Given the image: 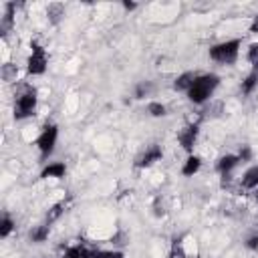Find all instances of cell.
Instances as JSON below:
<instances>
[{
    "mask_svg": "<svg viewBox=\"0 0 258 258\" xmlns=\"http://www.w3.org/2000/svg\"><path fill=\"white\" fill-rule=\"evenodd\" d=\"M258 89V71H252L242 83H240V93L242 95H252Z\"/></svg>",
    "mask_w": 258,
    "mask_h": 258,
    "instance_id": "cell-17",
    "label": "cell"
},
{
    "mask_svg": "<svg viewBox=\"0 0 258 258\" xmlns=\"http://www.w3.org/2000/svg\"><path fill=\"white\" fill-rule=\"evenodd\" d=\"M198 135H200V125H198V123H189V125H185L183 129H179V133H177V143H179V147H181L187 155L194 153Z\"/></svg>",
    "mask_w": 258,
    "mask_h": 258,
    "instance_id": "cell-8",
    "label": "cell"
},
{
    "mask_svg": "<svg viewBox=\"0 0 258 258\" xmlns=\"http://www.w3.org/2000/svg\"><path fill=\"white\" fill-rule=\"evenodd\" d=\"M14 220L8 216V214H4L2 218H0V238H8L10 234H12V230H14Z\"/></svg>",
    "mask_w": 258,
    "mask_h": 258,
    "instance_id": "cell-20",
    "label": "cell"
},
{
    "mask_svg": "<svg viewBox=\"0 0 258 258\" xmlns=\"http://www.w3.org/2000/svg\"><path fill=\"white\" fill-rule=\"evenodd\" d=\"M36 105H38L36 87L28 85V83H22L18 93H16V99H14V119L22 121V119L32 117L34 111H36Z\"/></svg>",
    "mask_w": 258,
    "mask_h": 258,
    "instance_id": "cell-2",
    "label": "cell"
},
{
    "mask_svg": "<svg viewBox=\"0 0 258 258\" xmlns=\"http://www.w3.org/2000/svg\"><path fill=\"white\" fill-rule=\"evenodd\" d=\"M169 258H202L200 244L194 234H181L171 242Z\"/></svg>",
    "mask_w": 258,
    "mask_h": 258,
    "instance_id": "cell-4",
    "label": "cell"
},
{
    "mask_svg": "<svg viewBox=\"0 0 258 258\" xmlns=\"http://www.w3.org/2000/svg\"><path fill=\"white\" fill-rule=\"evenodd\" d=\"M240 46H242V40L240 38H230V40H222V42H216L210 46L208 54L214 62H220V64H234L240 56Z\"/></svg>",
    "mask_w": 258,
    "mask_h": 258,
    "instance_id": "cell-3",
    "label": "cell"
},
{
    "mask_svg": "<svg viewBox=\"0 0 258 258\" xmlns=\"http://www.w3.org/2000/svg\"><path fill=\"white\" fill-rule=\"evenodd\" d=\"M48 234H50V224L42 222V224L34 226V228L28 232V238H30V242H34V244H42V242L48 240Z\"/></svg>",
    "mask_w": 258,
    "mask_h": 258,
    "instance_id": "cell-13",
    "label": "cell"
},
{
    "mask_svg": "<svg viewBox=\"0 0 258 258\" xmlns=\"http://www.w3.org/2000/svg\"><path fill=\"white\" fill-rule=\"evenodd\" d=\"M123 8H125V10H135V8H137V2H127V0H125V2H123Z\"/></svg>",
    "mask_w": 258,
    "mask_h": 258,
    "instance_id": "cell-27",
    "label": "cell"
},
{
    "mask_svg": "<svg viewBox=\"0 0 258 258\" xmlns=\"http://www.w3.org/2000/svg\"><path fill=\"white\" fill-rule=\"evenodd\" d=\"M242 163V159L238 157V153H226L222 155L218 161H216V171L222 175V177H228L232 175V171Z\"/></svg>",
    "mask_w": 258,
    "mask_h": 258,
    "instance_id": "cell-9",
    "label": "cell"
},
{
    "mask_svg": "<svg viewBox=\"0 0 258 258\" xmlns=\"http://www.w3.org/2000/svg\"><path fill=\"white\" fill-rule=\"evenodd\" d=\"M46 67H48V54H46V48L40 46L36 40L30 42V54H28V60H26V71L32 75V77H40L46 73Z\"/></svg>",
    "mask_w": 258,
    "mask_h": 258,
    "instance_id": "cell-6",
    "label": "cell"
},
{
    "mask_svg": "<svg viewBox=\"0 0 258 258\" xmlns=\"http://www.w3.org/2000/svg\"><path fill=\"white\" fill-rule=\"evenodd\" d=\"M250 30H252V32H258V16L254 18V22H252V26H250Z\"/></svg>",
    "mask_w": 258,
    "mask_h": 258,
    "instance_id": "cell-28",
    "label": "cell"
},
{
    "mask_svg": "<svg viewBox=\"0 0 258 258\" xmlns=\"http://www.w3.org/2000/svg\"><path fill=\"white\" fill-rule=\"evenodd\" d=\"M161 159H163V149H161V145L151 143V145H147L143 151H139V153L135 155L133 167H135V169H147V167H151L153 163H157V161H161Z\"/></svg>",
    "mask_w": 258,
    "mask_h": 258,
    "instance_id": "cell-7",
    "label": "cell"
},
{
    "mask_svg": "<svg viewBox=\"0 0 258 258\" xmlns=\"http://www.w3.org/2000/svg\"><path fill=\"white\" fill-rule=\"evenodd\" d=\"M64 175H67V165L62 161H50L40 171L42 179H62Z\"/></svg>",
    "mask_w": 258,
    "mask_h": 258,
    "instance_id": "cell-10",
    "label": "cell"
},
{
    "mask_svg": "<svg viewBox=\"0 0 258 258\" xmlns=\"http://www.w3.org/2000/svg\"><path fill=\"white\" fill-rule=\"evenodd\" d=\"M244 246H246L248 250H258V232H256V234H250V236L246 238Z\"/></svg>",
    "mask_w": 258,
    "mask_h": 258,
    "instance_id": "cell-26",
    "label": "cell"
},
{
    "mask_svg": "<svg viewBox=\"0 0 258 258\" xmlns=\"http://www.w3.org/2000/svg\"><path fill=\"white\" fill-rule=\"evenodd\" d=\"M62 258H93V250L87 248L85 244H73L64 250Z\"/></svg>",
    "mask_w": 258,
    "mask_h": 258,
    "instance_id": "cell-16",
    "label": "cell"
},
{
    "mask_svg": "<svg viewBox=\"0 0 258 258\" xmlns=\"http://www.w3.org/2000/svg\"><path fill=\"white\" fill-rule=\"evenodd\" d=\"M196 75H198V73H194V71H183L181 75L175 77L173 89H175V91H181V93H187L189 87H191V83H194V79H196Z\"/></svg>",
    "mask_w": 258,
    "mask_h": 258,
    "instance_id": "cell-12",
    "label": "cell"
},
{
    "mask_svg": "<svg viewBox=\"0 0 258 258\" xmlns=\"http://www.w3.org/2000/svg\"><path fill=\"white\" fill-rule=\"evenodd\" d=\"M58 141V127L54 123H46L42 125L38 137H36V149L40 153V159H48L56 147Z\"/></svg>",
    "mask_w": 258,
    "mask_h": 258,
    "instance_id": "cell-5",
    "label": "cell"
},
{
    "mask_svg": "<svg viewBox=\"0 0 258 258\" xmlns=\"http://www.w3.org/2000/svg\"><path fill=\"white\" fill-rule=\"evenodd\" d=\"M147 113L151 117H165L167 115V107L163 103H159V101H149L147 103Z\"/></svg>",
    "mask_w": 258,
    "mask_h": 258,
    "instance_id": "cell-21",
    "label": "cell"
},
{
    "mask_svg": "<svg viewBox=\"0 0 258 258\" xmlns=\"http://www.w3.org/2000/svg\"><path fill=\"white\" fill-rule=\"evenodd\" d=\"M220 85V77L216 73H202V75H196L189 91L185 93V97L189 99V103L194 105H204L210 101V97L214 95V91L218 89Z\"/></svg>",
    "mask_w": 258,
    "mask_h": 258,
    "instance_id": "cell-1",
    "label": "cell"
},
{
    "mask_svg": "<svg viewBox=\"0 0 258 258\" xmlns=\"http://www.w3.org/2000/svg\"><path fill=\"white\" fill-rule=\"evenodd\" d=\"M46 16H48V20H50L52 24H56V22L64 16V4H60V2H52V4H48V8H46Z\"/></svg>",
    "mask_w": 258,
    "mask_h": 258,
    "instance_id": "cell-19",
    "label": "cell"
},
{
    "mask_svg": "<svg viewBox=\"0 0 258 258\" xmlns=\"http://www.w3.org/2000/svg\"><path fill=\"white\" fill-rule=\"evenodd\" d=\"M238 157L242 159V163L250 161V159H252V149H250V145H242L240 151H238Z\"/></svg>",
    "mask_w": 258,
    "mask_h": 258,
    "instance_id": "cell-25",
    "label": "cell"
},
{
    "mask_svg": "<svg viewBox=\"0 0 258 258\" xmlns=\"http://www.w3.org/2000/svg\"><path fill=\"white\" fill-rule=\"evenodd\" d=\"M67 206H69V202H67L64 198H62L60 202L52 204V206L48 208V212H46V218H44V222L52 226V224H54V222H56V220H58V218H60V216L67 212Z\"/></svg>",
    "mask_w": 258,
    "mask_h": 258,
    "instance_id": "cell-14",
    "label": "cell"
},
{
    "mask_svg": "<svg viewBox=\"0 0 258 258\" xmlns=\"http://www.w3.org/2000/svg\"><path fill=\"white\" fill-rule=\"evenodd\" d=\"M246 58H248V62L252 64V71H258V42L250 44V48H248V52H246Z\"/></svg>",
    "mask_w": 258,
    "mask_h": 258,
    "instance_id": "cell-22",
    "label": "cell"
},
{
    "mask_svg": "<svg viewBox=\"0 0 258 258\" xmlns=\"http://www.w3.org/2000/svg\"><path fill=\"white\" fill-rule=\"evenodd\" d=\"M153 83L151 81H139L137 85H135V89H133V97L135 99H145V97H151V93H153Z\"/></svg>",
    "mask_w": 258,
    "mask_h": 258,
    "instance_id": "cell-18",
    "label": "cell"
},
{
    "mask_svg": "<svg viewBox=\"0 0 258 258\" xmlns=\"http://www.w3.org/2000/svg\"><path fill=\"white\" fill-rule=\"evenodd\" d=\"M200 167H202V159L191 153V155L185 157V161H183V165H181V175L191 177V175H196V173L200 171Z\"/></svg>",
    "mask_w": 258,
    "mask_h": 258,
    "instance_id": "cell-15",
    "label": "cell"
},
{
    "mask_svg": "<svg viewBox=\"0 0 258 258\" xmlns=\"http://www.w3.org/2000/svg\"><path fill=\"white\" fill-rule=\"evenodd\" d=\"M256 202H258V191H256Z\"/></svg>",
    "mask_w": 258,
    "mask_h": 258,
    "instance_id": "cell-29",
    "label": "cell"
},
{
    "mask_svg": "<svg viewBox=\"0 0 258 258\" xmlns=\"http://www.w3.org/2000/svg\"><path fill=\"white\" fill-rule=\"evenodd\" d=\"M93 258H125L119 250H93Z\"/></svg>",
    "mask_w": 258,
    "mask_h": 258,
    "instance_id": "cell-23",
    "label": "cell"
},
{
    "mask_svg": "<svg viewBox=\"0 0 258 258\" xmlns=\"http://www.w3.org/2000/svg\"><path fill=\"white\" fill-rule=\"evenodd\" d=\"M240 187L242 189H258V165H252L242 173Z\"/></svg>",
    "mask_w": 258,
    "mask_h": 258,
    "instance_id": "cell-11",
    "label": "cell"
},
{
    "mask_svg": "<svg viewBox=\"0 0 258 258\" xmlns=\"http://www.w3.org/2000/svg\"><path fill=\"white\" fill-rule=\"evenodd\" d=\"M16 75H18V69L16 67H12V64H2V77H4V81H16Z\"/></svg>",
    "mask_w": 258,
    "mask_h": 258,
    "instance_id": "cell-24",
    "label": "cell"
}]
</instances>
